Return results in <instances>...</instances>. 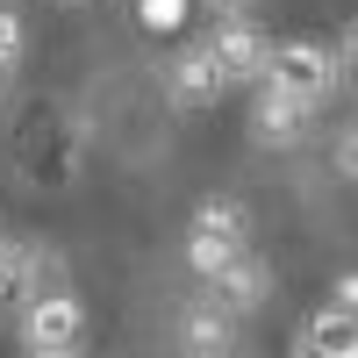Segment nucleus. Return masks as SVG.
<instances>
[{"label":"nucleus","mask_w":358,"mask_h":358,"mask_svg":"<svg viewBox=\"0 0 358 358\" xmlns=\"http://www.w3.org/2000/svg\"><path fill=\"white\" fill-rule=\"evenodd\" d=\"M337 79H344V57H337L330 43H315V36H287V43H273L265 86H280V94H294V101L322 108V101L337 94Z\"/></svg>","instance_id":"nucleus-1"},{"label":"nucleus","mask_w":358,"mask_h":358,"mask_svg":"<svg viewBox=\"0 0 358 358\" xmlns=\"http://www.w3.org/2000/svg\"><path fill=\"white\" fill-rule=\"evenodd\" d=\"M65 287V258H50L43 244H22V236H0V322L29 308V294Z\"/></svg>","instance_id":"nucleus-2"},{"label":"nucleus","mask_w":358,"mask_h":358,"mask_svg":"<svg viewBox=\"0 0 358 358\" xmlns=\"http://www.w3.org/2000/svg\"><path fill=\"white\" fill-rule=\"evenodd\" d=\"M15 322H22V344H29V351H79L86 308H79L72 287H43V294H29V308H22Z\"/></svg>","instance_id":"nucleus-3"},{"label":"nucleus","mask_w":358,"mask_h":358,"mask_svg":"<svg viewBox=\"0 0 358 358\" xmlns=\"http://www.w3.org/2000/svg\"><path fill=\"white\" fill-rule=\"evenodd\" d=\"M208 50H215V65H222V79H229V86H258V79H265V65H273V36H265L251 15L215 22Z\"/></svg>","instance_id":"nucleus-4"},{"label":"nucleus","mask_w":358,"mask_h":358,"mask_svg":"<svg viewBox=\"0 0 358 358\" xmlns=\"http://www.w3.org/2000/svg\"><path fill=\"white\" fill-rule=\"evenodd\" d=\"M308 129H315V108L258 79V101H251V143H258V151H294Z\"/></svg>","instance_id":"nucleus-5"},{"label":"nucleus","mask_w":358,"mask_h":358,"mask_svg":"<svg viewBox=\"0 0 358 358\" xmlns=\"http://www.w3.org/2000/svg\"><path fill=\"white\" fill-rule=\"evenodd\" d=\"M165 94H172V108H208V101H222L229 79H222V65H215V50H208V43H179L172 65H165Z\"/></svg>","instance_id":"nucleus-6"},{"label":"nucleus","mask_w":358,"mask_h":358,"mask_svg":"<svg viewBox=\"0 0 358 358\" xmlns=\"http://www.w3.org/2000/svg\"><path fill=\"white\" fill-rule=\"evenodd\" d=\"M179 358H229L236 351V315L215 308V301H194V308H179Z\"/></svg>","instance_id":"nucleus-7"},{"label":"nucleus","mask_w":358,"mask_h":358,"mask_svg":"<svg viewBox=\"0 0 358 358\" xmlns=\"http://www.w3.org/2000/svg\"><path fill=\"white\" fill-rule=\"evenodd\" d=\"M208 301H215V308H229L236 322H244V315H258L265 301H273V265H265V258H236L229 273H215V280H208Z\"/></svg>","instance_id":"nucleus-8"},{"label":"nucleus","mask_w":358,"mask_h":358,"mask_svg":"<svg viewBox=\"0 0 358 358\" xmlns=\"http://www.w3.org/2000/svg\"><path fill=\"white\" fill-rule=\"evenodd\" d=\"M294 358H358V315L351 308H322V315H308V330H301V351Z\"/></svg>","instance_id":"nucleus-9"},{"label":"nucleus","mask_w":358,"mask_h":358,"mask_svg":"<svg viewBox=\"0 0 358 358\" xmlns=\"http://www.w3.org/2000/svg\"><path fill=\"white\" fill-rule=\"evenodd\" d=\"M236 258H244V244H229V236H215V229H187V273H194V280L229 273Z\"/></svg>","instance_id":"nucleus-10"},{"label":"nucleus","mask_w":358,"mask_h":358,"mask_svg":"<svg viewBox=\"0 0 358 358\" xmlns=\"http://www.w3.org/2000/svg\"><path fill=\"white\" fill-rule=\"evenodd\" d=\"M194 229H215V236H229V244H244V236H251V215H244V201L208 194V201L194 208Z\"/></svg>","instance_id":"nucleus-11"},{"label":"nucleus","mask_w":358,"mask_h":358,"mask_svg":"<svg viewBox=\"0 0 358 358\" xmlns=\"http://www.w3.org/2000/svg\"><path fill=\"white\" fill-rule=\"evenodd\" d=\"M187 8H194V0H136V22L151 29V36H179Z\"/></svg>","instance_id":"nucleus-12"},{"label":"nucleus","mask_w":358,"mask_h":358,"mask_svg":"<svg viewBox=\"0 0 358 358\" xmlns=\"http://www.w3.org/2000/svg\"><path fill=\"white\" fill-rule=\"evenodd\" d=\"M29 29H22V8H0V57H22Z\"/></svg>","instance_id":"nucleus-13"},{"label":"nucleus","mask_w":358,"mask_h":358,"mask_svg":"<svg viewBox=\"0 0 358 358\" xmlns=\"http://www.w3.org/2000/svg\"><path fill=\"white\" fill-rule=\"evenodd\" d=\"M337 172H344L351 187H358V122H351V129L337 136Z\"/></svg>","instance_id":"nucleus-14"},{"label":"nucleus","mask_w":358,"mask_h":358,"mask_svg":"<svg viewBox=\"0 0 358 358\" xmlns=\"http://www.w3.org/2000/svg\"><path fill=\"white\" fill-rule=\"evenodd\" d=\"M330 301H337V308H351V315H358V273H344V280H337V294H330Z\"/></svg>","instance_id":"nucleus-15"},{"label":"nucleus","mask_w":358,"mask_h":358,"mask_svg":"<svg viewBox=\"0 0 358 358\" xmlns=\"http://www.w3.org/2000/svg\"><path fill=\"white\" fill-rule=\"evenodd\" d=\"M201 8H215V22H229V15H251V0H201Z\"/></svg>","instance_id":"nucleus-16"},{"label":"nucleus","mask_w":358,"mask_h":358,"mask_svg":"<svg viewBox=\"0 0 358 358\" xmlns=\"http://www.w3.org/2000/svg\"><path fill=\"white\" fill-rule=\"evenodd\" d=\"M337 57H344V65H351V72H358V22H351V29H344V43H337Z\"/></svg>","instance_id":"nucleus-17"},{"label":"nucleus","mask_w":358,"mask_h":358,"mask_svg":"<svg viewBox=\"0 0 358 358\" xmlns=\"http://www.w3.org/2000/svg\"><path fill=\"white\" fill-rule=\"evenodd\" d=\"M8 86H15V57H0V94H8Z\"/></svg>","instance_id":"nucleus-18"},{"label":"nucleus","mask_w":358,"mask_h":358,"mask_svg":"<svg viewBox=\"0 0 358 358\" xmlns=\"http://www.w3.org/2000/svg\"><path fill=\"white\" fill-rule=\"evenodd\" d=\"M29 358H79V351H29Z\"/></svg>","instance_id":"nucleus-19"},{"label":"nucleus","mask_w":358,"mask_h":358,"mask_svg":"<svg viewBox=\"0 0 358 358\" xmlns=\"http://www.w3.org/2000/svg\"><path fill=\"white\" fill-rule=\"evenodd\" d=\"M57 8H79V0H57Z\"/></svg>","instance_id":"nucleus-20"}]
</instances>
